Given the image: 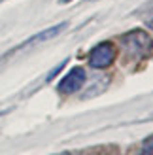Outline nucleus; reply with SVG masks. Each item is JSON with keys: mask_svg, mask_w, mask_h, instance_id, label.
I'll list each match as a JSON object with an SVG mask.
<instances>
[{"mask_svg": "<svg viewBox=\"0 0 153 155\" xmlns=\"http://www.w3.org/2000/svg\"><path fill=\"white\" fill-rule=\"evenodd\" d=\"M151 45H153V42H151Z\"/></svg>", "mask_w": 153, "mask_h": 155, "instance_id": "12", "label": "nucleus"}, {"mask_svg": "<svg viewBox=\"0 0 153 155\" xmlns=\"http://www.w3.org/2000/svg\"><path fill=\"white\" fill-rule=\"evenodd\" d=\"M64 64H66V61H64V63H60L59 66H55V68H53V70L49 72V76H47V81H51V80H53V76H55V74H59L60 70H63V66H64Z\"/></svg>", "mask_w": 153, "mask_h": 155, "instance_id": "6", "label": "nucleus"}, {"mask_svg": "<svg viewBox=\"0 0 153 155\" xmlns=\"http://www.w3.org/2000/svg\"><path fill=\"white\" fill-rule=\"evenodd\" d=\"M85 81H87L85 68L74 66V68H70V72H66L64 78L59 81L57 89H59V93H63V95H72V93H78L83 85H85Z\"/></svg>", "mask_w": 153, "mask_h": 155, "instance_id": "2", "label": "nucleus"}, {"mask_svg": "<svg viewBox=\"0 0 153 155\" xmlns=\"http://www.w3.org/2000/svg\"><path fill=\"white\" fill-rule=\"evenodd\" d=\"M87 2H95V0H87Z\"/></svg>", "mask_w": 153, "mask_h": 155, "instance_id": "10", "label": "nucleus"}, {"mask_svg": "<svg viewBox=\"0 0 153 155\" xmlns=\"http://www.w3.org/2000/svg\"><path fill=\"white\" fill-rule=\"evenodd\" d=\"M68 27V21H63V23H59V25H55V27H49V28H45V30H42V32H38V34H34V36H30L27 42H23V45L21 48H27V45H32V44H42V42H47V40H51V38H55V36H59L63 30Z\"/></svg>", "mask_w": 153, "mask_h": 155, "instance_id": "4", "label": "nucleus"}, {"mask_svg": "<svg viewBox=\"0 0 153 155\" xmlns=\"http://www.w3.org/2000/svg\"><path fill=\"white\" fill-rule=\"evenodd\" d=\"M116 45L112 42H100L89 51V66L95 70H104L116 61Z\"/></svg>", "mask_w": 153, "mask_h": 155, "instance_id": "1", "label": "nucleus"}, {"mask_svg": "<svg viewBox=\"0 0 153 155\" xmlns=\"http://www.w3.org/2000/svg\"><path fill=\"white\" fill-rule=\"evenodd\" d=\"M59 155H70V153H59Z\"/></svg>", "mask_w": 153, "mask_h": 155, "instance_id": "9", "label": "nucleus"}, {"mask_svg": "<svg viewBox=\"0 0 153 155\" xmlns=\"http://www.w3.org/2000/svg\"><path fill=\"white\" fill-rule=\"evenodd\" d=\"M60 2H63V4H68V2H72V0H60Z\"/></svg>", "mask_w": 153, "mask_h": 155, "instance_id": "8", "label": "nucleus"}, {"mask_svg": "<svg viewBox=\"0 0 153 155\" xmlns=\"http://www.w3.org/2000/svg\"><path fill=\"white\" fill-rule=\"evenodd\" d=\"M0 2H4V0H0Z\"/></svg>", "mask_w": 153, "mask_h": 155, "instance_id": "11", "label": "nucleus"}, {"mask_svg": "<svg viewBox=\"0 0 153 155\" xmlns=\"http://www.w3.org/2000/svg\"><path fill=\"white\" fill-rule=\"evenodd\" d=\"M140 155H153V136L144 142V148H142Z\"/></svg>", "mask_w": 153, "mask_h": 155, "instance_id": "5", "label": "nucleus"}, {"mask_svg": "<svg viewBox=\"0 0 153 155\" xmlns=\"http://www.w3.org/2000/svg\"><path fill=\"white\" fill-rule=\"evenodd\" d=\"M148 27H149V28H153V17H151L149 21H148Z\"/></svg>", "mask_w": 153, "mask_h": 155, "instance_id": "7", "label": "nucleus"}, {"mask_svg": "<svg viewBox=\"0 0 153 155\" xmlns=\"http://www.w3.org/2000/svg\"><path fill=\"white\" fill-rule=\"evenodd\" d=\"M123 45L129 55H136V57H142L146 55V51L149 49V36L144 32V30H132L123 36Z\"/></svg>", "mask_w": 153, "mask_h": 155, "instance_id": "3", "label": "nucleus"}]
</instances>
